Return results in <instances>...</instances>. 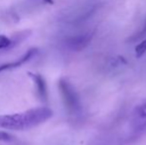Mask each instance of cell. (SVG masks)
Masks as SVG:
<instances>
[{"label":"cell","instance_id":"obj_1","mask_svg":"<svg viewBox=\"0 0 146 145\" xmlns=\"http://www.w3.org/2000/svg\"><path fill=\"white\" fill-rule=\"evenodd\" d=\"M52 115V110L48 107L34 109L21 113L0 115V128L11 130L28 129L48 120Z\"/></svg>","mask_w":146,"mask_h":145},{"label":"cell","instance_id":"obj_2","mask_svg":"<svg viewBox=\"0 0 146 145\" xmlns=\"http://www.w3.org/2000/svg\"><path fill=\"white\" fill-rule=\"evenodd\" d=\"M59 89L68 111L72 114L78 113L81 110V101L75 89L66 79H61L59 81Z\"/></svg>","mask_w":146,"mask_h":145},{"label":"cell","instance_id":"obj_3","mask_svg":"<svg viewBox=\"0 0 146 145\" xmlns=\"http://www.w3.org/2000/svg\"><path fill=\"white\" fill-rule=\"evenodd\" d=\"M29 77H32L35 81V85H36V89H37V93H38V95L40 97V99H42L43 101H47V85L45 79H43V77L39 73H29Z\"/></svg>","mask_w":146,"mask_h":145},{"label":"cell","instance_id":"obj_4","mask_svg":"<svg viewBox=\"0 0 146 145\" xmlns=\"http://www.w3.org/2000/svg\"><path fill=\"white\" fill-rule=\"evenodd\" d=\"M37 53V50L36 49H31V50L28 51L27 53H26L25 55H24L22 58L18 59L17 61H15V62H12V63H8V64H3L0 66V73L4 72V71L6 70H9V69H13V68H17V67L21 66V65H23L24 63L28 62V61L30 60L31 58H32L33 56H34L35 54Z\"/></svg>","mask_w":146,"mask_h":145},{"label":"cell","instance_id":"obj_5","mask_svg":"<svg viewBox=\"0 0 146 145\" xmlns=\"http://www.w3.org/2000/svg\"><path fill=\"white\" fill-rule=\"evenodd\" d=\"M90 36L88 35H83V36H79V37H74V38H71L69 39V41H68V44H69V46L71 47V48L73 49H76V50H79V49L83 48L84 46H86V45L88 43V41H90Z\"/></svg>","mask_w":146,"mask_h":145},{"label":"cell","instance_id":"obj_6","mask_svg":"<svg viewBox=\"0 0 146 145\" xmlns=\"http://www.w3.org/2000/svg\"><path fill=\"white\" fill-rule=\"evenodd\" d=\"M145 52H146V39L135 47V54H136L137 58H140Z\"/></svg>","mask_w":146,"mask_h":145},{"label":"cell","instance_id":"obj_7","mask_svg":"<svg viewBox=\"0 0 146 145\" xmlns=\"http://www.w3.org/2000/svg\"><path fill=\"white\" fill-rule=\"evenodd\" d=\"M12 44L11 40L4 35H0V50L10 47Z\"/></svg>","mask_w":146,"mask_h":145},{"label":"cell","instance_id":"obj_8","mask_svg":"<svg viewBox=\"0 0 146 145\" xmlns=\"http://www.w3.org/2000/svg\"><path fill=\"white\" fill-rule=\"evenodd\" d=\"M137 114L140 118H146V103L141 105L137 109Z\"/></svg>","mask_w":146,"mask_h":145},{"label":"cell","instance_id":"obj_9","mask_svg":"<svg viewBox=\"0 0 146 145\" xmlns=\"http://www.w3.org/2000/svg\"><path fill=\"white\" fill-rule=\"evenodd\" d=\"M11 136L9 135L8 133H6V132H3V131H0V139L2 140H11Z\"/></svg>","mask_w":146,"mask_h":145}]
</instances>
